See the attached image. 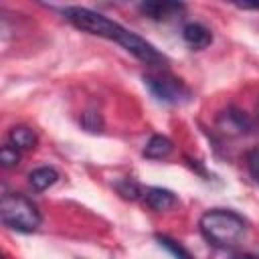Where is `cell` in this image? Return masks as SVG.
<instances>
[{"label": "cell", "mask_w": 259, "mask_h": 259, "mask_svg": "<svg viewBox=\"0 0 259 259\" xmlns=\"http://www.w3.org/2000/svg\"><path fill=\"white\" fill-rule=\"evenodd\" d=\"M63 14L73 26H77V28L89 32V34L103 36V38L119 42L127 53H132L136 59L144 61L146 65H152V67H166L168 65V59L152 42H148L140 34L123 28L115 20H111V18H107V16L95 12V10L81 8V6H71V8H65Z\"/></svg>", "instance_id": "obj_1"}, {"label": "cell", "mask_w": 259, "mask_h": 259, "mask_svg": "<svg viewBox=\"0 0 259 259\" xmlns=\"http://www.w3.org/2000/svg\"><path fill=\"white\" fill-rule=\"evenodd\" d=\"M202 237L219 247V249H231L237 247L247 233V223L241 214L229 208H212L206 210L198 221Z\"/></svg>", "instance_id": "obj_2"}, {"label": "cell", "mask_w": 259, "mask_h": 259, "mask_svg": "<svg viewBox=\"0 0 259 259\" xmlns=\"http://www.w3.org/2000/svg\"><path fill=\"white\" fill-rule=\"evenodd\" d=\"M0 217L6 227L22 233H32L40 225V212L36 204L18 192H8L2 196Z\"/></svg>", "instance_id": "obj_3"}, {"label": "cell", "mask_w": 259, "mask_h": 259, "mask_svg": "<svg viewBox=\"0 0 259 259\" xmlns=\"http://www.w3.org/2000/svg\"><path fill=\"white\" fill-rule=\"evenodd\" d=\"M144 83L150 89V93L164 103H180L184 99H188L190 91L188 87L174 75L160 71V73H148L144 75Z\"/></svg>", "instance_id": "obj_4"}, {"label": "cell", "mask_w": 259, "mask_h": 259, "mask_svg": "<svg viewBox=\"0 0 259 259\" xmlns=\"http://www.w3.org/2000/svg\"><path fill=\"white\" fill-rule=\"evenodd\" d=\"M217 130L223 136H227V138H239V136H245L251 130V119L247 117L245 111L235 109V107H229V109H225V111L219 113V117H217Z\"/></svg>", "instance_id": "obj_5"}, {"label": "cell", "mask_w": 259, "mask_h": 259, "mask_svg": "<svg viewBox=\"0 0 259 259\" xmlns=\"http://www.w3.org/2000/svg\"><path fill=\"white\" fill-rule=\"evenodd\" d=\"M140 12L146 14L148 18L152 20H168L172 16H176L178 12L184 10V4L180 2H160V0H150V2H142L140 6Z\"/></svg>", "instance_id": "obj_6"}, {"label": "cell", "mask_w": 259, "mask_h": 259, "mask_svg": "<svg viewBox=\"0 0 259 259\" xmlns=\"http://www.w3.org/2000/svg\"><path fill=\"white\" fill-rule=\"evenodd\" d=\"M182 38L184 42L190 47V49H206L210 42H212V34L210 30L204 26V24H198V22H190L182 28Z\"/></svg>", "instance_id": "obj_7"}, {"label": "cell", "mask_w": 259, "mask_h": 259, "mask_svg": "<svg viewBox=\"0 0 259 259\" xmlns=\"http://www.w3.org/2000/svg\"><path fill=\"white\" fill-rule=\"evenodd\" d=\"M144 202L156 210V212H164V210H170L174 204H176V196L174 192L166 190V188H148L144 192Z\"/></svg>", "instance_id": "obj_8"}, {"label": "cell", "mask_w": 259, "mask_h": 259, "mask_svg": "<svg viewBox=\"0 0 259 259\" xmlns=\"http://www.w3.org/2000/svg\"><path fill=\"white\" fill-rule=\"evenodd\" d=\"M172 150H174L172 140L166 138V136H162V134H156V136H152L148 140V144L144 148V156L150 158V160H162V158L170 156Z\"/></svg>", "instance_id": "obj_9"}, {"label": "cell", "mask_w": 259, "mask_h": 259, "mask_svg": "<svg viewBox=\"0 0 259 259\" xmlns=\"http://www.w3.org/2000/svg\"><path fill=\"white\" fill-rule=\"evenodd\" d=\"M36 142H38L36 134L26 125H16L8 134V144L16 150H32L36 148Z\"/></svg>", "instance_id": "obj_10"}, {"label": "cell", "mask_w": 259, "mask_h": 259, "mask_svg": "<svg viewBox=\"0 0 259 259\" xmlns=\"http://www.w3.org/2000/svg\"><path fill=\"white\" fill-rule=\"evenodd\" d=\"M59 180V172L51 166H40L28 174V182L34 190H47Z\"/></svg>", "instance_id": "obj_11"}, {"label": "cell", "mask_w": 259, "mask_h": 259, "mask_svg": "<svg viewBox=\"0 0 259 259\" xmlns=\"http://www.w3.org/2000/svg\"><path fill=\"white\" fill-rule=\"evenodd\" d=\"M156 239H158V243H160L164 249H168V251L174 255V259H194L192 253H190L182 243H178V241H174V239H170V237H166V235H158Z\"/></svg>", "instance_id": "obj_12"}, {"label": "cell", "mask_w": 259, "mask_h": 259, "mask_svg": "<svg viewBox=\"0 0 259 259\" xmlns=\"http://www.w3.org/2000/svg\"><path fill=\"white\" fill-rule=\"evenodd\" d=\"M115 190H117L123 198H127V200H136V198L142 194L140 184H138V182H134V180H130V178L119 180V182L115 184Z\"/></svg>", "instance_id": "obj_13"}, {"label": "cell", "mask_w": 259, "mask_h": 259, "mask_svg": "<svg viewBox=\"0 0 259 259\" xmlns=\"http://www.w3.org/2000/svg\"><path fill=\"white\" fill-rule=\"evenodd\" d=\"M0 162H2L4 168H14V166H18V162H20V152H18L16 148H12L10 144H6V146H2V150H0Z\"/></svg>", "instance_id": "obj_14"}, {"label": "cell", "mask_w": 259, "mask_h": 259, "mask_svg": "<svg viewBox=\"0 0 259 259\" xmlns=\"http://www.w3.org/2000/svg\"><path fill=\"white\" fill-rule=\"evenodd\" d=\"M81 125H83L87 132H101L103 119H101V115H99L97 111L87 109V111L83 113V117H81Z\"/></svg>", "instance_id": "obj_15"}, {"label": "cell", "mask_w": 259, "mask_h": 259, "mask_svg": "<svg viewBox=\"0 0 259 259\" xmlns=\"http://www.w3.org/2000/svg\"><path fill=\"white\" fill-rule=\"evenodd\" d=\"M247 168H249L251 176L259 180V146H255V148L247 154Z\"/></svg>", "instance_id": "obj_16"}, {"label": "cell", "mask_w": 259, "mask_h": 259, "mask_svg": "<svg viewBox=\"0 0 259 259\" xmlns=\"http://www.w3.org/2000/svg\"><path fill=\"white\" fill-rule=\"evenodd\" d=\"M237 6L239 8H245V10H259V2H241Z\"/></svg>", "instance_id": "obj_17"}, {"label": "cell", "mask_w": 259, "mask_h": 259, "mask_svg": "<svg viewBox=\"0 0 259 259\" xmlns=\"http://www.w3.org/2000/svg\"><path fill=\"white\" fill-rule=\"evenodd\" d=\"M233 259H255V257H251V255H237V257H233Z\"/></svg>", "instance_id": "obj_18"}, {"label": "cell", "mask_w": 259, "mask_h": 259, "mask_svg": "<svg viewBox=\"0 0 259 259\" xmlns=\"http://www.w3.org/2000/svg\"><path fill=\"white\" fill-rule=\"evenodd\" d=\"M257 119H259V101H257Z\"/></svg>", "instance_id": "obj_19"}, {"label": "cell", "mask_w": 259, "mask_h": 259, "mask_svg": "<svg viewBox=\"0 0 259 259\" xmlns=\"http://www.w3.org/2000/svg\"><path fill=\"white\" fill-rule=\"evenodd\" d=\"M2 259H8V257H2Z\"/></svg>", "instance_id": "obj_20"}]
</instances>
